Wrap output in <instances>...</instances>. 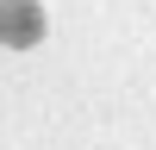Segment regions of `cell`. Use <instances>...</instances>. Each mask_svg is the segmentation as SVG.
<instances>
[{
  "label": "cell",
  "mask_w": 156,
  "mask_h": 150,
  "mask_svg": "<svg viewBox=\"0 0 156 150\" xmlns=\"http://www.w3.org/2000/svg\"><path fill=\"white\" fill-rule=\"evenodd\" d=\"M50 31L37 0H0V50H37Z\"/></svg>",
  "instance_id": "6da1fadb"
}]
</instances>
